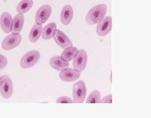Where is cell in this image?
Returning <instances> with one entry per match:
<instances>
[{
  "label": "cell",
  "mask_w": 151,
  "mask_h": 118,
  "mask_svg": "<svg viewBox=\"0 0 151 118\" xmlns=\"http://www.w3.org/2000/svg\"><path fill=\"white\" fill-rule=\"evenodd\" d=\"M107 10V6L101 4L94 6L90 9L86 17V22L90 25L98 23L104 17Z\"/></svg>",
  "instance_id": "1"
},
{
  "label": "cell",
  "mask_w": 151,
  "mask_h": 118,
  "mask_svg": "<svg viewBox=\"0 0 151 118\" xmlns=\"http://www.w3.org/2000/svg\"><path fill=\"white\" fill-rule=\"evenodd\" d=\"M40 53L36 50H32L27 53L22 57L20 66L24 69H29L33 67L39 60Z\"/></svg>",
  "instance_id": "2"
},
{
  "label": "cell",
  "mask_w": 151,
  "mask_h": 118,
  "mask_svg": "<svg viewBox=\"0 0 151 118\" xmlns=\"http://www.w3.org/2000/svg\"><path fill=\"white\" fill-rule=\"evenodd\" d=\"M52 8L48 4L41 6L37 11L35 21L37 24H42L45 23L51 16Z\"/></svg>",
  "instance_id": "5"
},
{
  "label": "cell",
  "mask_w": 151,
  "mask_h": 118,
  "mask_svg": "<svg viewBox=\"0 0 151 118\" xmlns=\"http://www.w3.org/2000/svg\"><path fill=\"white\" fill-rule=\"evenodd\" d=\"M54 39L59 46L63 48L72 46V43L66 35L60 29H58L54 36Z\"/></svg>",
  "instance_id": "11"
},
{
  "label": "cell",
  "mask_w": 151,
  "mask_h": 118,
  "mask_svg": "<svg viewBox=\"0 0 151 118\" xmlns=\"http://www.w3.org/2000/svg\"><path fill=\"white\" fill-rule=\"evenodd\" d=\"M1 77H0V82H1Z\"/></svg>",
  "instance_id": "23"
},
{
  "label": "cell",
  "mask_w": 151,
  "mask_h": 118,
  "mask_svg": "<svg viewBox=\"0 0 151 118\" xmlns=\"http://www.w3.org/2000/svg\"><path fill=\"white\" fill-rule=\"evenodd\" d=\"M57 31V25L55 23L52 22L48 24L43 29L42 38L45 40L51 39L54 36Z\"/></svg>",
  "instance_id": "15"
},
{
  "label": "cell",
  "mask_w": 151,
  "mask_h": 118,
  "mask_svg": "<svg viewBox=\"0 0 151 118\" xmlns=\"http://www.w3.org/2000/svg\"><path fill=\"white\" fill-rule=\"evenodd\" d=\"M100 100L101 94L100 91L98 90H95L88 95L86 103L87 104L100 103Z\"/></svg>",
  "instance_id": "19"
},
{
  "label": "cell",
  "mask_w": 151,
  "mask_h": 118,
  "mask_svg": "<svg viewBox=\"0 0 151 118\" xmlns=\"http://www.w3.org/2000/svg\"><path fill=\"white\" fill-rule=\"evenodd\" d=\"M112 28V17L106 16L99 22L96 28V32L99 36H104L111 31Z\"/></svg>",
  "instance_id": "8"
},
{
  "label": "cell",
  "mask_w": 151,
  "mask_h": 118,
  "mask_svg": "<svg viewBox=\"0 0 151 118\" xmlns=\"http://www.w3.org/2000/svg\"><path fill=\"white\" fill-rule=\"evenodd\" d=\"M87 62V52L83 49H80L73 59V68L78 72H82L85 68Z\"/></svg>",
  "instance_id": "7"
},
{
  "label": "cell",
  "mask_w": 151,
  "mask_h": 118,
  "mask_svg": "<svg viewBox=\"0 0 151 118\" xmlns=\"http://www.w3.org/2000/svg\"><path fill=\"white\" fill-rule=\"evenodd\" d=\"M78 51V50L76 47L72 46L68 47L62 52L60 57L64 61L68 62L73 59Z\"/></svg>",
  "instance_id": "16"
},
{
  "label": "cell",
  "mask_w": 151,
  "mask_h": 118,
  "mask_svg": "<svg viewBox=\"0 0 151 118\" xmlns=\"http://www.w3.org/2000/svg\"><path fill=\"white\" fill-rule=\"evenodd\" d=\"M73 7L70 4L63 7L60 14V20L63 25L67 26L71 21L73 17Z\"/></svg>",
  "instance_id": "12"
},
{
  "label": "cell",
  "mask_w": 151,
  "mask_h": 118,
  "mask_svg": "<svg viewBox=\"0 0 151 118\" xmlns=\"http://www.w3.org/2000/svg\"><path fill=\"white\" fill-rule=\"evenodd\" d=\"M51 67L56 70L62 71L68 67L69 64L68 62L64 61L60 56H55L52 57L50 60Z\"/></svg>",
  "instance_id": "13"
},
{
  "label": "cell",
  "mask_w": 151,
  "mask_h": 118,
  "mask_svg": "<svg viewBox=\"0 0 151 118\" xmlns=\"http://www.w3.org/2000/svg\"><path fill=\"white\" fill-rule=\"evenodd\" d=\"M100 103H112V94H109L104 97L102 99H101Z\"/></svg>",
  "instance_id": "22"
},
{
  "label": "cell",
  "mask_w": 151,
  "mask_h": 118,
  "mask_svg": "<svg viewBox=\"0 0 151 118\" xmlns=\"http://www.w3.org/2000/svg\"><path fill=\"white\" fill-rule=\"evenodd\" d=\"M42 26L40 24L34 25L29 32V39L31 42H36L42 34Z\"/></svg>",
  "instance_id": "17"
},
{
  "label": "cell",
  "mask_w": 151,
  "mask_h": 118,
  "mask_svg": "<svg viewBox=\"0 0 151 118\" xmlns=\"http://www.w3.org/2000/svg\"><path fill=\"white\" fill-rule=\"evenodd\" d=\"M12 17L9 13L5 12L1 15L0 18V24L1 29L6 33H9L11 31Z\"/></svg>",
  "instance_id": "14"
},
{
  "label": "cell",
  "mask_w": 151,
  "mask_h": 118,
  "mask_svg": "<svg viewBox=\"0 0 151 118\" xmlns=\"http://www.w3.org/2000/svg\"><path fill=\"white\" fill-rule=\"evenodd\" d=\"M33 4V0H22L17 4L16 10L19 14H23L30 10Z\"/></svg>",
  "instance_id": "18"
},
{
  "label": "cell",
  "mask_w": 151,
  "mask_h": 118,
  "mask_svg": "<svg viewBox=\"0 0 151 118\" xmlns=\"http://www.w3.org/2000/svg\"><path fill=\"white\" fill-rule=\"evenodd\" d=\"M57 103H75L74 100L68 97L63 96L59 97L56 100Z\"/></svg>",
  "instance_id": "20"
},
{
  "label": "cell",
  "mask_w": 151,
  "mask_h": 118,
  "mask_svg": "<svg viewBox=\"0 0 151 118\" xmlns=\"http://www.w3.org/2000/svg\"><path fill=\"white\" fill-rule=\"evenodd\" d=\"M13 85L11 79L7 75L1 77L0 82V92L4 98L8 99L13 93Z\"/></svg>",
  "instance_id": "4"
},
{
  "label": "cell",
  "mask_w": 151,
  "mask_h": 118,
  "mask_svg": "<svg viewBox=\"0 0 151 118\" xmlns=\"http://www.w3.org/2000/svg\"><path fill=\"white\" fill-rule=\"evenodd\" d=\"M24 21V18L23 14L16 15L12 21L11 26L12 34H19L23 29Z\"/></svg>",
  "instance_id": "10"
},
{
  "label": "cell",
  "mask_w": 151,
  "mask_h": 118,
  "mask_svg": "<svg viewBox=\"0 0 151 118\" xmlns=\"http://www.w3.org/2000/svg\"><path fill=\"white\" fill-rule=\"evenodd\" d=\"M86 93V87L83 81L80 80L74 84L73 96L75 103L80 104L83 103Z\"/></svg>",
  "instance_id": "3"
},
{
  "label": "cell",
  "mask_w": 151,
  "mask_h": 118,
  "mask_svg": "<svg viewBox=\"0 0 151 118\" xmlns=\"http://www.w3.org/2000/svg\"><path fill=\"white\" fill-rule=\"evenodd\" d=\"M7 64V60L5 56L0 54V70H2L6 67Z\"/></svg>",
  "instance_id": "21"
},
{
  "label": "cell",
  "mask_w": 151,
  "mask_h": 118,
  "mask_svg": "<svg viewBox=\"0 0 151 118\" xmlns=\"http://www.w3.org/2000/svg\"><path fill=\"white\" fill-rule=\"evenodd\" d=\"M22 37L20 34H10L6 37L1 42V47L6 51L13 49L17 47L21 42Z\"/></svg>",
  "instance_id": "6"
},
{
  "label": "cell",
  "mask_w": 151,
  "mask_h": 118,
  "mask_svg": "<svg viewBox=\"0 0 151 118\" xmlns=\"http://www.w3.org/2000/svg\"><path fill=\"white\" fill-rule=\"evenodd\" d=\"M81 75V72L74 68L68 67L61 71L59 76L62 80L66 82H71L79 79Z\"/></svg>",
  "instance_id": "9"
}]
</instances>
